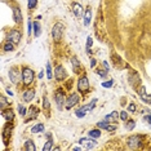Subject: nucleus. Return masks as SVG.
<instances>
[{
  "label": "nucleus",
  "instance_id": "15",
  "mask_svg": "<svg viewBox=\"0 0 151 151\" xmlns=\"http://www.w3.org/2000/svg\"><path fill=\"white\" fill-rule=\"evenodd\" d=\"M73 12H74L78 17H80L81 13H83V6L79 4V3H73Z\"/></svg>",
  "mask_w": 151,
  "mask_h": 151
},
{
  "label": "nucleus",
  "instance_id": "11",
  "mask_svg": "<svg viewBox=\"0 0 151 151\" xmlns=\"http://www.w3.org/2000/svg\"><path fill=\"white\" fill-rule=\"evenodd\" d=\"M12 12H13V18H14V22L16 23H21L22 22V13H21V9L18 6H13L12 8Z\"/></svg>",
  "mask_w": 151,
  "mask_h": 151
},
{
  "label": "nucleus",
  "instance_id": "30",
  "mask_svg": "<svg viewBox=\"0 0 151 151\" xmlns=\"http://www.w3.org/2000/svg\"><path fill=\"white\" fill-rule=\"evenodd\" d=\"M93 45V39H92V36H88L87 37V52L91 53V47Z\"/></svg>",
  "mask_w": 151,
  "mask_h": 151
},
{
  "label": "nucleus",
  "instance_id": "27",
  "mask_svg": "<svg viewBox=\"0 0 151 151\" xmlns=\"http://www.w3.org/2000/svg\"><path fill=\"white\" fill-rule=\"evenodd\" d=\"M118 116H119V115H118V112H116V111H112L111 114H109L105 119H106V120H111V119H112L114 122H116V120H118Z\"/></svg>",
  "mask_w": 151,
  "mask_h": 151
},
{
  "label": "nucleus",
  "instance_id": "21",
  "mask_svg": "<svg viewBox=\"0 0 151 151\" xmlns=\"http://www.w3.org/2000/svg\"><path fill=\"white\" fill-rule=\"evenodd\" d=\"M88 134H89V137H92V138H99L101 137V130H99V128L98 129H91L88 132Z\"/></svg>",
  "mask_w": 151,
  "mask_h": 151
},
{
  "label": "nucleus",
  "instance_id": "17",
  "mask_svg": "<svg viewBox=\"0 0 151 151\" xmlns=\"http://www.w3.org/2000/svg\"><path fill=\"white\" fill-rule=\"evenodd\" d=\"M23 149L26 151H35L36 150V146L34 145V141L32 139H27L25 142V146H23Z\"/></svg>",
  "mask_w": 151,
  "mask_h": 151
},
{
  "label": "nucleus",
  "instance_id": "7",
  "mask_svg": "<svg viewBox=\"0 0 151 151\" xmlns=\"http://www.w3.org/2000/svg\"><path fill=\"white\" fill-rule=\"evenodd\" d=\"M79 101H80V97H79V94L78 93H73L70 97L66 99V102H65V107H66L67 110L73 109L75 105L79 104Z\"/></svg>",
  "mask_w": 151,
  "mask_h": 151
},
{
  "label": "nucleus",
  "instance_id": "6",
  "mask_svg": "<svg viewBox=\"0 0 151 151\" xmlns=\"http://www.w3.org/2000/svg\"><path fill=\"white\" fill-rule=\"evenodd\" d=\"M21 37H22L21 32H19L18 30L13 29V30H11V31L8 32V35H6V40L13 43V44H18L19 42H21Z\"/></svg>",
  "mask_w": 151,
  "mask_h": 151
},
{
  "label": "nucleus",
  "instance_id": "45",
  "mask_svg": "<svg viewBox=\"0 0 151 151\" xmlns=\"http://www.w3.org/2000/svg\"><path fill=\"white\" fill-rule=\"evenodd\" d=\"M1 1H4V3H5V1H6V0H1Z\"/></svg>",
  "mask_w": 151,
  "mask_h": 151
},
{
  "label": "nucleus",
  "instance_id": "14",
  "mask_svg": "<svg viewBox=\"0 0 151 151\" xmlns=\"http://www.w3.org/2000/svg\"><path fill=\"white\" fill-rule=\"evenodd\" d=\"M3 116L5 118V120L6 122H13V119H14V112H13V110H11V109H8V110H4L3 111Z\"/></svg>",
  "mask_w": 151,
  "mask_h": 151
},
{
  "label": "nucleus",
  "instance_id": "10",
  "mask_svg": "<svg viewBox=\"0 0 151 151\" xmlns=\"http://www.w3.org/2000/svg\"><path fill=\"white\" fill-rule=\"evenodd\" d=\"M54 76H56L57 80L61 81V80H65V79L67 78V73L61 65H58V66L56 67V70H54Z\"/></svg>",
  "mask_w": 151,
  "mask_h": 151
},
{
  "label": "nucleus",
  "instance_id": "5",
  "mask_svg": "<svg viewBox=\"0 0 151 151\" xmlns=\"http://www.w3.org/2000/svg\"><path fill=\"white\" fill-rule=\"evenodd\" d=\"M8 75H9V80H11L13 84H16V85L18 84L19 80L22 79V73H19V70L17 67H12L11 70H9Z\"/></svg>",
  "mask_w": 151,
  "mask_h": 151
},
{
  "label": "nucleus",
  "instance_id": "34",
  "mask_svg": "<svg viewBox=\"0 0 151 151\" xmlns=\"http://www.w3.org/2000/svg\"><path fill=\"white\" fill-rule=\"evenodd\" d=\"M75 115H76L78 118H84L85 111H83V110H81V109H78L76 111H75Z\"/></svg>",
  "mask_w": 151,
  "mask_h": 151
},
{
  "label": "nucleus",
  "instance_id": "41",
  "mask_svg": "<svg viewBox=\"0 0 151 151\" xmlns=\"http://www.w3.org/2000/svg\"><path fill=\"white\" fill-rule=\"evenodd\" d=\"M145 120L149 124H151V115H147V116H145Z\"/></svg>",
  "mask_w": 151,
  "mask_h": 151
},
{
  "label": "nucleus",
  "instance_id": "26",
  "mask_svg": "<svg viewBox=\"0 0 151 151\" xmlns=\"http://www.w3.org/2000/svg\"><path fill=\"white\" fill-rule=\"evenodd\" d=\"M136 127V122L134 120H127V124H125V128L128 130H133Z\"/></svg>",
  "mask_w": 151,
  "mask_h": 151
},
{
  "label": "nucleus",
  "instance_id": "31",
  "mask_svg": "<svg viewBox=\"0 0 151 151\" xmlns=\"http://www.w3.org/2000/svg\"><path fill=\"white\" fill-rule=\"evenodd\" d=\"M0 99H1V110L4 111L5 107H6V105L9 104V101H6V98L4 97V96H1V97H0Z\"/></svg>",
  "mask_w": 151,
  "mask_h": 151
},
{
  "label": "nucleus",
  "instance_id": "16",
  "mask_svg": "<svg viewBox=\"0 0 151 151\" xmlns=\"http://www.w3.org/2000/svg\"><path fill=\"white\" fill-rule=\"evenodd\" d=\"M91 19H92V9L91 8H87V11H85V14H84V25L85 26H89V23H91Z\"/></svg>",
  "mask_w": 151,
  "mask_h": 151
},
{
  "label": "nucleus",
  "instance_id": "23",
  "mask_svg": "<svg viewBox=\"0 0 151 151\" xmlns=\"http://www.w3.org/2000/svg\"><path fill=\"white\" fill-rule=\"evenodd\" d=\"M40 132H44V124H42V123L34 125L31 128V133H40Z\"/></svg>",
  "mask_w": 151,
  "mask_h": 151
},
{
  "label": "nucleus",
  "instance_id": "35",
  "mask_svg": "<svg viewBox=\"0 0 151 151\" xmlns=\"http://www.w3.org/2000/svg\"><path fill=\"white\" fill-rule=\"evenodd\" d=\"M43 106H44V109L45 110H48L50 107V105H49V101H48V98L44 96V98H43Z\"/></svg>",
  "mask_w": 151,
  "mask_h": 151
},
{
  "label": "nucleus",
  "instance_id": "28",
  "mask_svg": "<svg viewBox=\"0 0 151 151\" xmlns=\"http://www.w3.org/2000/svg\"><path fill=\"white\" fill-rule=\"evenodd\" d=\"M37 5V0H27V6L29 9H35Z\"/></svg>",
  "mask_w": 151,
  "mask_h": 151
},
{
  "label": "nucleus",
  "instance_id": "32",
  "mask_svg": "<svg viewBox=\"0 0 151 151\" xmlns=\"http://www.w3.org/2000/svg\"><path fill=\"white\" fill-rule=\"evenodd\" d=\"M107 73H109V71L106 70V68H105V70H104V68H98V70H97V74L99 75V76H102V78H106Z\"/></svg>",
  "mask_w": 151,
  "mask_h": 151
},
{
  "label": "nucleus",
  "instance_id": "24",
  "mask_svg": "<svg viewBox=\"0 0 151 151\" xmlns=\"http://www.w3.org/2000/svg\"><path fill=\"white\" fill-rule=\"evenodd\" d=\"M52 149H53V141H52V138H48V141L45 142V145H44V147H43V150L44 151H49Z\"/></svg>",
  "mask_w": 151,
  "mask_h": 151
},
{
  "label": "nucleus",
  "instance_id": "29",
  "mask_svg": "<svg viewBox=\"0 0 151 151\" xmlns=\"http://www.w3.org/2000/svg\"><path fill=\"white\" fill-rule=\"evenodd\" d=\"M27 111H29V110H26V107L23 105H18V112H19L21 116H26Z\"/></svg>",
  "mask_w": 151,
  "mask_h": 151
},
{
  "label": "nucleus",
  "instance_id": "12",
  "mask_svg": "<svg viewBox=\"0 0 151 151\" xmlns=\"http://www.w3.org/2000/svg\"><path fill=\"white\" fill-rule=\"evenodd\" d=\"M34 97H35V91H34V89H27V91H25L23 94H22V99L25 102L32 101Z\"/></svg>",
  "mask_w": 151,
  "mask_h": 151
},
{
  "label": "nucleus",
  "instance_id": "38",
  "mask_svg": "<svg viewBox=\"0 0 151 151\" xmlns=\"http://www.w3.org/2000/svg\"><path fill=\"white\" fill-rule=\"evenodd\" d=\"M128 111H129V112H134V111H136V105H134V104H129Z\"/></svg>",
  "mask_w": 151,
  "mask_h": 151
},
{
  "label": "nucleus",
  "instance_id": "3",
  "mask_svg": "<svg viewBox=\"0 0 151 151\" xmlns=\"http://www.w3.org/2000/svg\"><path fill=\"white\" fill-rule=\"evenodd\" d=\"M35 74L30 67H23L22 68V81L25 85H30L34 81Z\"/></svg>",
  "mask_w": 151,
  "mask_h": 151
},
{
  "label": "nucleus",
  "instance_id": "39",
  "mask_svg": "<svg viewBox=\"0 0 151 151\" xmlns=\"http://www.w3.org/2000/svg\"><path fill=\"white\" fill-rule=\"evenodd\" d=\"M96 65H97V61H96L94 58H92L91 60V67H96Z\"/></svg>",
  "mask_w": 151,
  "mask_h": 151
},
{
  "label": "nucleus",
  "instance_id": "42",
  "mask_svg": "<svg viewBox=\"0 0 151 151\" xmlns=\"http://www.w3.org/2000/svg\"><path fill=\"white\" fill-rule=\"evenodd\" d=\"M43 76H44V71H40V73H39V75H37V78H39L40 80H42V79H43Z\"/></svg>",
  "mask_w": 151,
  "mask_h": 151
},
{
  "label": "nucleus",
  "instance_id": "19",
  "mask_svg": "<svg viewBox=\"0 0 151 151\" xmlns=\"http://www.w3.org/2000/svg\"><path fill=\"white\" fill-rule=\"evenodd\" d=\"M14 45H16V44H13V43H11V42H8V40H6L5 44L3 45V49H4V52H13V50H14Z\"/></svg>",
  "mask_w": 151,
  "mask_h": 151
},
{
  "label": "nucleus",
  "instance_id": "25",
  "mask_svg": "<svg viewBox=\"0 0 151 151\" xmlns=\"http://www.w3.org/2000/svg\"><path fill=\"white\" fill-rule=\"evenodd\" d=\"M47 78H48V80H50V79L53 78V73H52V65H50V62H48L47 63Z\"/></svg>",
  "mask_w": 151,
  "mask_h": 151
},
{
  "label": "nucleus",
  "instance_id": "37",
  "mask_svg": "<svg viewBox=\"0 0 151 151\" xmlns=\"http://www.w3.org/2000/svg\"><path fill=\"white\" fill-rule=\"evenodd\" d=\"M105 130H109V132H114V130H116V125H106L105 127Z\"/></svg>",
  "mask_w": 151,
  "mask_h": 151
},
{
  "label": "nucleus",
  "instance_id": "2",
  "mask_svg": "<svg viewBox=\"0 0 151 151\" xmlns=\"http://www.w3.org/2000/svg\"><path fill=\"white\" fill-rule=\"evenodd\" d=\"M63 30H65V26H63V23H61V22H57L56 25L53 26L52 36H53V40L56 43L61 42V39H62V36H63Z\"/></svg>",
  "mask_w": 151,
  "mask_h": 151
},
{
  "label": "nucleus",
  "instance_id": "9",
  "mask_svg": "<svg viewBox=\"0 0 151 151\" xmlns=\"http://www.w3.org/2000/svg\"><path fill=\"white\" fill-rule=\"evenodd\" d=\"M79 143L80 145H83L85 149H88V150H92V149H94L96 146H97V142L94 141V138H81L80 141H79Z\"/></svg>",
  "mask_w": 151,
  "mask_h": 151
},
{
  "label": "nucleus",
  "instance_id": "4",
  "mask_svg": "<svg viewBox=\"0 0 151 151\" xmlns=\"http://www.w3.org/2000/svg\"><path fill=\"white\" fill-rule=\"evenodd\" d=\"M78 91L80 92V93H88L89 92V80H88V78L85 76V75H83V76H80L79 78V80H78Z\"/></svg>",
  "mask_w": 151,
  "mask_h": 151
},
{
  "label": "nucleus",
  "instance_id": "13",
  "mask_svg": "<svg viewBox=\"0 0 151 151\" xmlns=\"http://www.w3.org/2000/svg\"><path fill=\"white\" fill-rule=\"evenodd\" d=\"M71 66H73L74 73H76V74H79L81 70H83V67H81V63L79 62V60H78L76 57H73V58H71Z\"/></svg>",
  "mask_w": 151,
  "mask_h": 151
},
{
  "label": "nucleus",
  "instance_id": "44",
  "mask_svg": "<svg viewBox=\"0 0 151 151\" xmlns=\"http://www.w3.org/2000/svg\"><path fill=\"white\" fill-rule=\"evenodd\" d=\"M74 150H75V151H79V150H81V146H80V147H74Z\"/></svg>",
  "mask_w": 151,
  "mask_h": 151
},
{
  "label": "nucleus",
  "instance_id": "20",
  "mask_svg": "<svg viewBox=\"0 0 151 151\" xmlns=\"http://www.w3.org/2000/svg\"><path fill=\"white\" fill-rule=\"evenodd\" d=\"M37 114H39V111H37V109L35 107V106H31V107L29 109V118H30V120L35 119L37 116Z\"/></svg>",
  "mask_w": 151,
  "mask_h": 151
},
{
  "label": "nucleus",
  "instance_id": "22",
  "mask_svg": "<svg viewBox=\"0 0 151 151\" xmlns=\"http://www.w3.org/2000/svg\"><path fill=\"white\" fill-rule=\"evenodd\" d=\"M96 102H97V99H92V102H91V104H88V105H85V106H81V110H83V111H85V112H87V111H91V110L92 109H93L94 107V106H96Z\"/></svg>",
  "mask_w": 151,
  "mask_h": 151
},
{
  "label": "nucleus",
  "instance_id": "36",
  "mask_svg": "<svg viewBox=\"0 0 151 151\" xmlns=\"http://www.w3.org/2000/svg\"><path fill=\"white\" fill-rule=\"evenodd\" d=\"M119 116H120V119H122L123 122H127V120H128V114H127V111H122Z\"/></svg>",
  "mask_w": 151,
  "mask_h": 151
},
{
  "label": "nucleus",
  "instance_id": "43",
  "mask_svg": "<svg viewBox=\"0 0 151 151\" xmlns=\"http://www.w3.org/2000/svg\"><path fill=\"white\" fill-rule=\"evenodd\" d=\"M6 93H8L9 96H13V92H11V91H9V89H8V91H6Z\"/></svg>",
  "mask_w": 151,
  "mask_h": 151
},
{
  "label": "nucleus",
  "instance_id": "18",
  "mask_svg": "<svg viewBox=\"0 0 151 151\" xmlns=\"http://www.w3.org/2000/svg\"><path fill=\"white\" fill-rule=\"evenodd\" d=\"M40 34H42V26L37 21H35L34 22V35H35V37H39Z\"/></svg>",
  "mask_w": 151,
  "mask_h": 151
},
{
  "label": "nucleus",
  "instance_id": "40",
  "mask_svg": "<svg viewBox=\"0 0 151 151\" xmlns=\"http://www.w3.org/2000/svg\"><path fill=\"white\" fill-rule=\"evenodd\" d=\"M102 65H104V66H105V68H106V70H107V71H110V66H109V63L106 62V61H104V62H102Z\"/></svg>",
  "mask_w": 151,
  "mask_h": 151
},
{
  "label": "nucleus",
  "instance_id": "8",
  "mask_svg": "<svg viewBox=\"0 0 151 151\" xmlns=\"http://www.w3.org/2000/svg\"><path fill=\"white\" fill-rule=\"evenodd\" d=\"M54 101H56L58 109H62L63 107L66 99H65V94H63V92L61 91V89H57V92L54 93Z\"/></svg>",
  "mask_w": 151,
  "mask_h": 151
},
{
  "label": "nucleus",
  "instance_id": "1",
  "mask_svg": "<svg viewBox=\"0 0 151 151\" xmlns=\"http://www.w3.org/2000/svg\"><path fill=\"white\" fill-rule=\"evenodd\" d=\"M127 143H128L129 149H132V150L139 149V147L143 145V136H141V134L130 136L128 138V141H127Z\"/></svg>",
  "mask_w": 151,
  "mask_h": 151
},
{
  "label": "nucleus",
  "instance_id": "33",
  "mask_svg": "<svg viewBox=\"0 0 151 151\" xmlns=\"http://www.w3.org/2000/svg\"><path fill=\"white\" fill-rule=\"evenodd\" d=\"M114 85V80H107V81H104L102 83V87L104 88H111Z\"/></svg>",
  "mask_w": 151,
  "mask_h": 151
}]
</instances>
